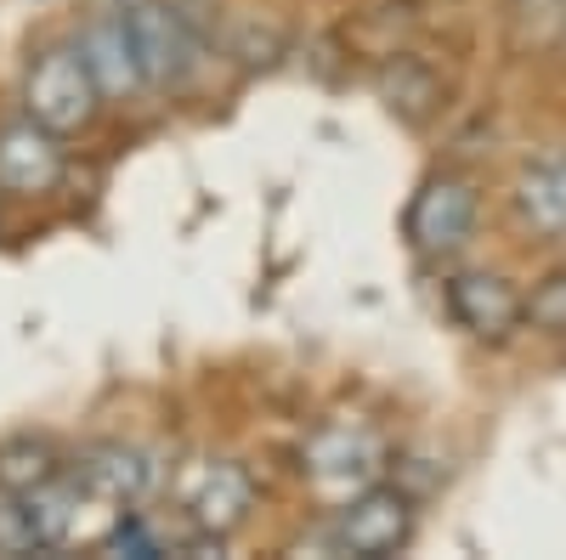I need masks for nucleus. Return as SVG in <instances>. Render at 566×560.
Listing matches in <instances>:
<instances>
[{"instance_id": "nucleus-1", "label": "nucleus", "mask_w": 566, "mask_h": 560, "mask_svg": "<svg viewBox=\"0 0 566 560\" xmlns=\"http://www.w3.org/2000/svg\"><path fill=\"white\" fill-rule=\"evenodd\" d=\"M103 91L91 80L80 45H40L29 74H23V114L57 136H74L97 119Z\"/></svg>"}, {"instance_id": "nucleus-2", "label": "nucleus", "mask_w": 566, "mask_h": 560, "mask_svg": "<svg viewBox=\"0 0 566 560\" xmlns=\"http://www.w3.org/2000/svg\"><path fill=\"white\" fill-rule=\"evenodd\" d=\"M125 29H130V52L148 91H181L193 80L205 45H199V29L187 23V12H176L170 0H136L125 12Z\"/></svg>"}, {"instance_id": "nucleus-3", "label": "nucleus", "mask_w": 566, "mask_h": 560, "mask_svg": "<svg viewBox=\"0 0 566 560\" xmlns=\"http://www.w3.org/2000/svg\"><path fill=\"white\" fill-rule=\"evenodd\" d=\"M380 471H386V442L368 425H323L301 447V476L312 482L317 498H335V504L374 487Z\"/></svg>"}, {"instance_id": "nucleus-4", "label": "nucleus", "mask_w": 566, "mask_h": 560, "mask_svg": "<svg viewBox=\"0 0 566 560\" xmlns=\"http://www.w3.org/2000/svg\"><path fill=\"white\" fill-rule=\"evenodd\" d=\"M69 176V154H63V136L34 125L29 114L0 125V193L7 199H45L57 193Z\"/></svg>"}, {"instance_id": "nucleus-5", "label": "nucleus", "mask_w": 566, "mask_h": 560, "mask_svg": "<svg viewBox=\"0 0 566 560\" xmlns=\"http://www.w3.org/2000/svg\"><path fill=\"white\" fill-rule=\"evenodd\" d=\"M413 538V504L397 493V487H363L357 498L340 504V516H335V543L346 554H397L402 543Z\"/></svg>"}, {"instance_id": "nucleus-6", "label": "nucleus", "mask_w": 566, "mask_h": 560, "mask_svg": "<svg viewBox=\"0 0 566 560\" xmlns=\"http://www.w3.org/2000/svg\"><path fill=\"white\" fill-rule=\"evenodd\" d=\"M476 226V187L459 176H431L408 204V244L419 255H453Z\"/></svg>"}, {"instance_id": "nucleus-7", "label": "nucleus", "mask_w": 566, "mask_h": 560, "mask_svg": "<svg viewBox=\"0 0 566 560\" xmlns=\"http://www.w3.org/2000/svg\"><path fill=\"white\" fill-rule=\"evenodd\" d=\"M250 509H255V476L232 458L205 464V471L187 482V521H193V532L227 538L250 521Z\"/></svg>"}, {"instance_id": "nucleus-8", "label": "nucleus", "mask_w": 566, "mask_h": 560, "mask_svg": "<svg viewBox=\"0 0 566 560\" xmlns=\"http://www.w3.org/2000/svg\"><path fill=\"white\" fill-rule=\"evenodd\" d=\"M69 476L85 487V498H103V504H142L154 487V464L142 447H125V442H97V447H85L74 464H69Z\"/></svg>"}, {"instance_id": "nucleus-9", "label": "nucleus", "mask_w": 566, "mask_h": 560, "mask_svg": "<svg viewBox=\"0 0 566 560\" xmlns=\"http://www.w3.org/2000/svg\"><path fill=\"white\" fill-rule=\"evenodd\" d=\"M448 306L476 340H504L515 323H522V300H515V289L493 272H459L448 284Z\"/></svg>"}, {"instance_id": "nucleus-10", "label": "nucleus", "mask_w": 566, "mask_h": 560, "mask_svg": "<svg viewBox=\"0 0 566 560\" xmlns=\"http://www.w3.org/2000/svg\"><path fill=\"white\" fill-rule=\"evenodd\" d=\"M74 45H80V57H85V68H91L103 97H130V91H142V68H136V52H130L125 12L91 18V29Z\"/></svg>"}, {"instance_id": "nucleus-11", "label": "nucleus", "mask_w": 566, "mask_h": 560, "mask_svg": "<svg viewBox=\"0 0 566 560\" xmlns=\"http://www.w3.org/2000/svg\"><path fill=\"white\" fill-rule=\"evenodd\" d=\"M515 210L538 239L566 244V159H533L515 176Z\"/></svg>"}, {"instance_id": "nucleus-12", "label": "nucleus", "mask_w": 566, "mask_h": 560, "mask_svg": "<svg viewBox=\"0 0 566 560\" xmlns=\"http://www.w3.org/2000/svg\"><path fill=\"white\" fill-rule=\"evenodd\" d=\"M18 504H23V516H29V527H34V543H40V549H63V543L74 538V521H80L85 487L69 476V464H63V476H52L45 487L23 493Z\"/></svg>"}, {"instance_id": "nucleus-13", "label": "nucleus", "mask_w": 566, "mask_h": 560, "mask_svg": "<svg viewBox=\"0 0 566 560\" xmlns=\"http://www.w3.org/2000/svg\"><path fill=\"white\" fill-rule=\"evenodd\" d=\"M52 476H63V458L45 436H12L0 442V493L7 498H23L34 487H45Z\"/></svg>"}, {"instance_id": "nucleus-14", "label": "nucleus", "mask_w": 566, "mask_h": 560, "mask_svg": "<svg viewBox=\"0 0 566 560\" xmlns=\"http://www.w3.org/2000/svg\"><path fill=\"white\" fill-rule=\"evenodd\" d=\"M380 97H386V108H391V114H402L408 125H419L424 114L437 108L442 85H437V74L424 68L419 57H391V63L380 68Z\"/></svg>"}, {"instance_id": "nucleus-15", "label": "nucleus", "mask_w": 566, "mask_h": 560, "mask_svg": "<svg viewBox=\"0 0 566 560\" xmlns=\"http://www.w3.org/2000/svg\"><path fill=\"white\" fill-rule=\"evenodd\" d=\"M522 317L544 335H566V277H549V284L533 289V300L522 306Z\"/></svg>"}, {"instance_id": "nucleus-16", "label": "nucleus", "mask_w": 566, "mask_h": 560, "mask_svg": "<svg viewBox=\"0 0 566 560\" xmlns=\"http://www.w3.org/2000/svg\"><path fill=\"white\" fill-rule=\"evenodd\" d=\"M103 554H165V538L142 516H119L114 532L103 538Z\"/></svg>"}, {"instance_id": "nucleus-17", "label": "nucleus", "mask_w": 566, "mask_h": 560, "mask_svg": "<svg viewBox=\"0 0 566 560\" xmlns=\"http://www.w3.org/2000/svg\"><path fill=\"white\" fill-rule=\"evenodd\" d=\"M34 549L40 543H34V527L23 516V504L0 493V554H34Z\"/></svg>"}]
</instances>
